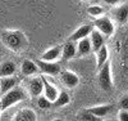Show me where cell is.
Segmentation results:
<instances>
[{
	"instance_id": "cell-27",
	"label": "cell",
	"mask_w": 128,
	"mask_h": 121,
	"mask_svg": "<svg viewBox=\"0 0 128 121\" xmlns=\"http://www.w3.org/2000/svg\"><path fill=\"white\" fill-rule=\"evenodd\" d=\"M102 3H105V4H109V5H114V4H116L119 2V0H101Z\"/></svg>"
},
{
	"instance_id": "cell-10",
	"label": "cell",
	"mask_w": 128,
	"mask_h": 121,
	"mask_svg": "<svg viewBox=\"0 0 128 121\" xmlns=\"http://www.w3.org/2000/svg\"><path fill=\"white\" fill-rule=\"evenodd\" d=\"M60 79L63 81V84L66 85L67 88H74V86H77L78 83H80V79H78V76L76 73H73L70 71H63L60 73Z\"/></svg>"
},
{
	"instance_id": "cell-1",
	"label": "cell",
	"mask_w": 128,
	"mask_h": 121,
	"mask_svg": "<svg viewBox=\"0 0 128 121\" xmlns=\"http://www.w3.org/2000/svg\"><path fill=\"white\" fill-rule=\"evenodd\" d=\"M2 41L8 49L13 50V52H22L28 45V40L24 36V34L20 31H17V30L3 32Z\"/></svg>"
},
{
	"instance_id": "cell-15",
	"label": "cell",
	"mask_w": 128,
	"mask_h": 121,
	"mask_svg": "<svg viewBox=\"0 0 128 121\" xmlns=\"http://www.w3.org/2000/svg\"><path fill=\"white\" fill-rule=\"evenodd\" d=\"M20 72L24 76H31V75H36L38 72V67L35 62H32L30 59H24L20 64Z\"/></svg>"
},
{
	"instance_id": "cell-2",
	"label": "cell",
	"mask_w": 128,
	"mask_h": 121,
	"mask_svg": "<svg viewBox=\"0 0 128 121\" xmlns=\"http://www.w3.org/2000/svg\"><path fill=\"white\" fill-rule=\"evenodd\" d=\"M26 92L22 89V88H13V89H10L9 92H6L5 94L0 95V102H2V107H3V111L6 108H10L13 104L20 102L26 99Z\"/></svg>"
},
{
	"instance_id": "cell-8",
	"label": "cell",
	"mask_w": 128,
	"mask_h": 121,
	"mask_svg": "<svg viewBox=\"0 0 128 121\" xmlns=\"http://www.w3.org/2000/svg\"><path fill=\"white\" fill-rule=\"evenodd\" d=\"M77 54V45L74 44V41H72V40H69V41H67L64 45L62 47V58L64 59V61H69V59H72L74 56Z\"/></svg>"
},
{
	"instance_id": "cell-21",
	"label": "cell",
	"mask_w": 128,
	"mask_h": 121,
	"mask_svg": "<svg viewBox=\"0 0 128 121\" xmlns=\"http://www.w3.org/2000/svg\"><path fill=\"white\" fill-rule=\"evenodd\" d=\"M69 102H70L69 94L67 92H60L58 97L55 98V101L52 102V107H63V106L69 104Z\"/></svg>"
},
{
	"instance_id": "cell-22",
	"label": "cell",
	"mask_w": 128,
	"mask_h": 121,
	"mask_svg": "<svg viewBox=\"0 0 128 121\" xmlns=\"http://www.w3.org/2000/svg\"><path fill=\"white\" fill-rule=\"evenodd\" d=\"M87 13L91 16V17H95V18H98V17H101L102 13H104V9L99 5H92V7H88L87 9Z\"/></svg>"
},
{
	"instance_id": "cell-26",
	"label": "cell",
	"mask_w": 128,
	"mask_h": 121,
	"mask_svg": "<svg viewBox=\"0 0 128 121\" xmlns=\"http://www.w3.org/2000/svg\"><path fill=\"white\" fill-rule=\"evenodd\" d=\"M118 117H119L120 121H128V111L122 109V111L119 112V115H118Z\"/></svg>"
},
{
	"instance_id": "cell-18",
	"label": "cell",
	"mask_w": 128,
	"mask_h": 121,
	"mask_svg": "<svg viewBox=\"0 0 128 121\" xmlns=\"http://www.w3.org/2000/svg\"><path fill=\"white\" fill-rule=\"evenodd\" d=\"M16 70H17L16 63L12 61H6L0 66V77H3V76H13L16 73Z\"/></svg>"
},
{
	"instance_id": "cell-28",
	"label": "cell",
	"mask_w": 128,
	"mask_h": 121,
	"mask_svg": "<svg viewBox=\"0 0 128 121\" xmlns=\"http://www.w3.org/2000/svg\"><path fill=\"white\" fill-rule=\"evenodd\" d=\"M2 111H3V107H2V102H0V113H2Z\"/></svg>"
},
{
	"instance_id": "cell-5",
	"label": "cell",
	"mask_w": 128,
	"mask_h": 121,
	"mask_svg": "<svg viewBox=\"0 0 128 121\" xmlns=\"http://www.w3.org/2000/svg\"><path fill=\"white\" fill-rule=\"evenodd\" d=\"M113 19L118 25H124L128 21V3H124L122 5H118L116 8L113 9L112 12Z\"/></svg>"
},
{
	"instance_id": "cell-20",
	"label": "cell",
	"mask_w": 128,
	"mask_h": 121,
	"mask_svg": "<svg viewBox=\"0 0 128 121\" xmlns=\"http://www.w3.org/2000/svg\"><path fill=\"white\" fill-rule=\"evenodd\" d=\"M109 53H108V48L105 45H102L98 52H96V64H98V68H101L102 64L108 61Z\"/></svg>"
},
{
	"instance_id": "cell-11",
	"label": "cell",
	"mask_w": 128,
	"mask_h": 121,
	"mask_svg": "<svg viewBox=\"0 0 128 121\" xmlns=\"http://www.w3.org/2000/svg\"><path fill=\"white\" fill-rule=\"evenodd\" d=\"M16 85H17L16 77H12V76H3V77H0V95H3L10 89H13Z\"/></svg>"
},
{
	"instance_id": "cell-25",
	"label": "cell",
	"mask_w": 128,
	"mask_h": 121,
	"mask_svg": "<svg viewBox=\"0 0 128 121\" xmlns=\"http://www.w3.org/2000/svg\"><path fill=\"white\" fill-rule=\"evenodd\" d=\"M119 107H120V109H126V111H128V95H124L119 101Z\"/></svg>"
},
{
	"instance_id": "cell-6",
	"label": "cell",
	"mask_w": 128,
	"mask_h": 121,
	"mask_svg": "<svg viewBox=\"0 0 128 121\" xmlns=\"http://www.w3.org/2000/svg\"><path fill=\"white\" fill-rule=\"evenodd\" d=\"M37 67L38 70L44 73V75H51V76H54V75H58L60 72V66L55 62H48V61H38L37 63Z\"/></svg>"
},
{
	"instance_id": "cell-13",
	"label": "cell",
	"mask_w": 128,
	"mask_h": 121,
	"mask_svg": "<svg viewBox=\"0 0 128 121\" xmlns=\"http://www.w3.org/2000/svg\"><path fill=\"white\" fill-rule=\"evenodd\" d=\"M42 83H44V94H45V97L48 98V99L52 103L55 101V98L58 97V94H59V92H58V89L52 85V84H50L45 77H42Z\"/></svg>"
},
{
	"instance_id": "cell-29",
	"label": "cell",
	"mask_w": 128,
	"mask_h": 121,
	"mask_svg": "<svg viewBox=\"0 0 128 121\" xmlns=\"http://www.w3.org/2000/svg\"><path fill=\"white\" fill-rule=\"evenodd\" d=\"M82 2H88V0H82Z\"/></svg>"
},
{
	"instance_id": "cell-7",
	"label": "cell",
	"mask_w": 128,
	"mask_h": 121,
	"mask_svg": "<svg viewBox=\"0 0 128 121\" xmlns=\"http://www.w3.org/2000/svg\"><path fill=\"white\" fill-rule=\"evenodd\" d=\"M28 92L32 97H40V94L44 92V83L42 77H34L28 83Z\"/></svg>"
},
{
	"instance_id": "cell-24",
	"label": "cell",
	"mask_w": 128,
	"mask_h": 121,
	"mask_svg": "<svg viewBox=\"0 0 128 121\" xmlns=\"http://www.w3.org/2000/svg\"><path fill=\"white\" fill-rule=\"evenodd\" d=\"M78 118H81V120H91V121H98V120H100L99 117H96L95 115H92V113L88 112V111L81 113V115L78 116Z\"/></svg>"
},
{
	"instance_id": "cell-19",
	"label": "cell",
	"mask_w": 128,
	"mask_h": 121,
	"mask_svg": "<svg viewBox=\"0 0 128 121\" xmlns=\"http://www.w3.org/2000/svg\"><path fill=\"white\" fill-rule=\"evenodd\" d=\"M16 121H35L36 120V113L32 111V109H28V108H24L22 111H19L16 117H14Z\"/></svg>"
},
{
	"instance_id": "cell-4",
	"label": "cell",
	"mask_w": 128,
	"mask_h": 121,
	"mask_svg": "<svg viewBox=\"0 0 128 121\" xmlns=\"http://www.w3.org/2000/svg\"><path fill=\"white\" fill-rule=\"evenodd\" d=\"M94 25H95L96 30H99L102 35L112 36L114 34V23L109 17H102V16L98 17Z\"/></svg>"
},
{
	"instance_id": "cell-9",
	"label": "cell",
	"mask_w": 128,
	"mask_h": 121,
	"mask_svg": "<svg viewBox=\"0 0 128 121\" xmlns=\"http://www.w3.org/2000/svg\"><path fill=\"white\" fill-rule=\"evenodd\" d=\"M90 41H91V48L92 52H98L104 45V35L99 30H94L90 32Z\"/></svg>"
},
{
	"instance_id": "cell-3",
	"label": "cell",
	"mask_w": 128,
	"mask_h": 121,
	"mask_svg": "<svg viewBox=\"0 0 128 121\" xmlns=\"http://www.w3.org/2000/svg\"><path fill=\"white\" fill-rule=\"evenodd\" d=\"M99 77H98V81H99V86L101 88L102 90L105 92H110L113 89V80H112V64L110 62L106 61L102 67L99 68Z\"/></svg>"
},
{
	"instance_id": "cell-16",
	"label": "cell",
	"mask_w": 128,
	"mask_h": 121,
	"mask_svg": "<svg viewBox=\"0 0 128 121\" xmlns=\"http://www.w3.org/2000/svg\"><path fill=\"white\" fill-rule=\"evenodd\" d=\"M60 56H62V47H54V48L46 50L44 54H42L41 59L48 61V62H55L56 59H59Z\"/></svg>"
},
{
	"instance_id": "cell-23",
	"label": "cell",
	"mask_w": 128,
	"mask_h": 121,
	"mask_svg": "<svg viewBox=\"0 0 128 121\" xmlns=\"http://www.w3.org/2000/svg\"><path fill=\"white\" fill-rule=\"evenodd\" d=\"M37 106H38V108H41V109H49L50 107H52V103L44 95V97H40V98H38Z\"/></svg>"
},
{
	"instance_id": "cell-12",
	"label": "cell",
	"mask_w": 128,
	"mask_h": 121,
	"mask_svg": "<svg viewBox=\"0 0 128 121\" xmlns=\"http://www.w3.org/2000/svg\"><path fill=\"white\" fill-rule=\"evenodd\" d=\"M113 104H102V106H95V107H91L88 108L87 111L91 112L92 115H95L96 117H105V116H108L110 112H112V109H113Z\"/></svg>"
},
{
	"instance_id": "cell-14",
	"label": "cell",
	"mask_w": 128,
	"mask_h": 121,
	"mask_svg": "<svg viewBox=\"0 0 128 121\" xmlns=\"http://www.w3.org/2000/svg\"><path fill=\"white\" fill-rule=\"evenodd\" d=\"M91 31H92V26L91 25H83V26H81L80 28H77L76 31L73 32L69 40L76 43V41H78V40H81L83 37H87Z\"/></svg>"
},
{
	"instance_id": "cell-17",
	"label": "cell",
	"mask_w": 128,
	"mask_h": 121,
	"mask_svg": "<svg viewBox=\"0 0 128 121\" xmlns=\"http://www.w3.org/2000/svg\"><path fill=\"white\" fill-rule=\"evenodd\" d=\"M91 52H92V48H91V41H90L88 36L78 40V44H77V54L78 56H86V54H88Z\"/></svg>"
}]
</instances>
